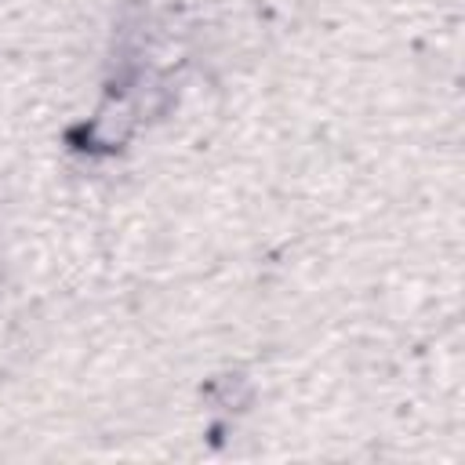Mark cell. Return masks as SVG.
<instances>
[{
	"label": "cell",
	"instance_id": "6da1fadb",
	"mask_svg": "<svg viewBox=\"0 0 465 465\" xmlns=\"http://www.w3.org/2000/svg\"><path fill=\"white\" fill-rule=\"evenodd\" d=\"M134 124H138V109L127 94H116V98H105L98 105V113L91 116L87 124V138L94 149H120L131 134H134Z\"/></svg>",
	"mask_w": 465,
	"mask_h": 465
}]
</instances>
